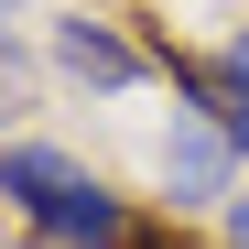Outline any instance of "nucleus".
Here are the masks:
<instances>
[{
	"instance_id": "f03ea898",
	"label": "nucleus",
	"mask_w": 249,
	"mask_h": 249,
	"mask_svg": "<svg viewBox=\"0 0 249 249\" xmlns=\"http://www.w3.org/2000/svg\"><path fill=\"white\" fill-rule=\"evenodd\" d=\"M228 162H238V141H228V130H206V119H174V130H162V184H174V206L217 195V184H228Z\"/></svg>"
},
{
	"instance_id": "20e7f679",
	"label": "nucleus",
	"mask_w": 249,
	"mask_h": 249,
	"mask_svg": "<svg viewBox=\"0 0 249 249\" xmlns=\"http://www.w3.org/2000/svg\"><path fill=\"white\" fill-rule=\"evenodd\" d=\"M22 98H33V65H22V54H11V44H0V119H11V108H22Z\"/></svg>"
},
{
	"instance_id": "f257e3e1",
	"label": "nucleus",
	"mask_w": 249,
	"mask_h": 249,
	"mask_svg": "<svg viewBox=\"0 0 249 249\" xmlns=\"http://www.w3.org/2000/svg\"><path fill=\"white\" fill-rule=\"evenodd\" d=\"M0 195L22 206V228L44 238V249H141V217H130L98 174H76L65 152H44V141L0 152Z\"/></svg>"
},
{
	"instance_id": "7ed1b4c3",
	"label": "nucleus",
	"mask_w": 249,
	"mask_h": 249,
	"mask_svg": "<svg viewBox=\"0 0 249 249\" xmlns=\"http://www.w3.org/2000/svg\"><path fill=\"white\" fill-rule=\"evenodd\" d=\"M54 65L76 76V87H130V76H141V54L119 44L108 22H54Z\"/></svg>"
},
{
	"instance_id": "39448f33",
	"label": "nucleus",
	"mask_w": 249,
	"mask_h": 249,
	"mask_svg": "<svg viewBox=\"0 0 249 249\" xmlns=\"http://www.w3.org/2000/svg\"><path fill=\"white\" fill-rule=\"evenodd\" d=\"M238 249H249V195H238Z\"/></svg>"
}]
</instances>
